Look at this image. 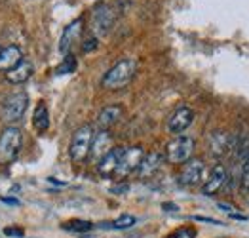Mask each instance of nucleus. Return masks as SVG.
<instances>
[{
	"label": "nucleus",
	"instance_id": "obj_21",
	"mask_svg": "<svg viewBox=\"0 0 249 238\" xmlns=\"http://www.w3.org/2000/svg\"><path fill=\"white\" fill-rule=\"evenodd\" d=\"M65 231H71V233H88L93 229V223L89 221H82V219H72V221H67L63 225Z\"/></svg>",
	"mask_w": 249,
	"mask_h": 238
},
{
	"label": "nucleus",
	"instance_id": "obj_31",
	"mask_svg": "<svg viewBox=\"0 0 249 238\" xmlns=\"http://www.w3.org/2000/svg\"><path fill=\"white\" fill-rule=\"evenodd\" d=\"M48 181H50V183H55V185H65L63 181H59V179H55V177H50Z\"/></svg>",
	"mask_w": 249,
	"mask_h": 238
},
{
	"label": "nucleus",
	"instance_id": "obj_18",
	"mask_svg": "<svg viewBox=\"0 0 249 238\" xmlns=\"http://www.w3.org/2000/svg\"><path fill=\"white\" fill-rule=\"evenodd\" d=\"M31 74H33V63L23 59L19 65L14 67L12 71L6 73V78H8V82H12V84H23V82H27V80L31 78Z\"/></svg>",
	"mask_w": 249,
	"mask_h": 238
},
{
	"label": "nucleus",
	"instance_id": "obj_17",
	"mask_svg": "<svg viewBox=\"0 0 249 238\" xmlns=\"http://www.w3.org/2000/svg\"><path fill=\"white\" fill-rule=\"evenodd\" d=\"M112 149H114V147H112V139H110L108 131H99V133L93 137V143H91V151H89V154L99 162L105 154L110 152Z\"/></svg>",
	"mask_w": 249,
	"mask_h": 238
},
{
	"label": "nucleus",
	"instance_id": "obj_29",
	"mask_svg": "<svg viewBox=\"0 0 249 238\" xmlns=\"http://www.w3.org/2000/svg\"><path fill=\"white\" fill-rule=\"evenodd\" d=\"M164 210H167V212H175V210H177V206H175V204H169V202H166V204H164Z\"/></svg>",
	"mask_w": 249,
	"mask_h": 238
},
{
	"label": "nucleus",
	"instance_id": "obj_25",
	"mask_svg": "<svg viewBox=\"0 0 249 238\" xmlns=\"http://www.w3.org/2000/svg\"><path fill=\"white\" fill-rule=\"evenodd\" d=\"M171 238H196V231L194 229H179Z\"/></svg>",
	"mask_w": 249,
	"mask_h": 238
},
{
	"label": "nucleus",
	"instance_id": "obj_28",
	"mask_svg": "<svg viewBox=\"0 0 249 238\" xmlns=\"http://www.w3.org/2000/svg\"><path fill=\"white\" fill-rule=\"evenodd\" d=\"M0 200H2L4 204H8V206H19L21 204L19 200H18V198H14V196H2Z\"/></svg>",
	"mask_w": 249,
	"mask_h": 238
},
{
	"label": "nucleus",
	"instance_id": "obj_22",
	"mask_svg": "<svg viewBox=\"0 0 249 238\" xmlns=\"http://www.w3.org/2000/svg\"><path fill=\"white\" fill-rule=\"evenodd\" d=\"M76 71V57L74 55H65L63 63L57 67V74H69V73H74Z\"/></svg>",
	"mask_w": 249,
	"mask_h": 238
},
{
	"label": "nucleus",
	"instance_id": "obj_2",
	"mask_svg": "<svg viewBox=\"0 0 249 238\" xmlns=\"http://www.w3.org/2000/svg\"><path fill=\"white\" fill-rule=\"evenodd\" d=\"M93 126L89 124H84L78 130L72 133V139H71V145H69V156L71 160L74 162H84L88 156H89V151H91V143H93Z\"/></svg>",
	"mask_w": 249,
	"mask_h": 238
},
{
	"label": "nucleus",
	"instance_id": "obj_19",
	"mask_svg": "<svg viewBox=\"0 0 249 238\" xmlns=\"http://www.w3.org/2000/svg\"><path fill=\"white\" fill-rule=\"evenodd\" d=\"M33 124L38 131H46L50 128V112H48V107L46 103L40 101L36 109H35V114H33Z\"/></svg>",
	"mask_w": 249,
	"mask_h": 238
},
{
	"label": "nucleus",
	"instance_id": "obj_5",
	"mask_svg": "<svg viewBox=\"0 0 249 238\" xmlns=\"http://www.w3.org/2000/svg\"><path fill=\"white\" fill-rule=\"evenodd\" d=\"M116 21V14L114 8L108 4H97L91 12V31L95 33V37H103L107 35L112 25Z\"/></svg>",
	"mask_w": 249,
	"mask_h": 238
},
{
	"label": "nucleus",
	"instance_id": "obj_10",
	"mask_svg": "<svg viewBox=\"0 0 249 238\" xmlns=\"http://www.w3.org/2000/svg\"><path fill=\"white\" fill-rule=\"evenodd\" d=\"M227 179H229L227 168H225L223 164H217V166L211 170L209 177L206 179V183L202 185V195H206V196L217 195V193H219V191L225 187Z\"/></svg>",
	"mask_w": 249,
	"mask_h": 238
},
{
	"label": "nucleus",
	"instance_id": "obj_30",
	"mask_svg": "<svg viewBox=\"0 0 249 238\" xmlns=\"http://www.w3.org/2000/svg\"><path fill=\"white\" fill-rule=\"evenodd\" d=\"M122 191H127V185H122V187H112V193H122Z\"/></svg>",
	"mask_w": 249,
	"mask_h": 238
},
{
	"label": "nucleus",
	"instance_id": "obj_26",
	"mask_svg": "<svg viewBox=\"0 0 249 238\" xmlns=\"http://www.w3.org/2000/svg\"><path fill=\"white\" fill-rule=\"evenodd\" d=\"M97 48V37H91V38H88L86 42H84L82 50L84 52H91V50H95Z\"/></svg>",
	"mask_w": 249,
	"mask_h": 238
},
{
	"label": "nucleus",
	"instance_id": "obj_15",
	"mask_svg": "<svg viewBox=\"0 0 249 238\" xmlns=\"http://www.w3.org/2000/svg\"><path fill=\"white\" fill-rule=\"evenodd\" d=\"M164 158H166V156L160 154V152H148V154H145V158L141 160V164H139V168H137V175H139L141 179H146V177L154 175V173L158 172V168L162 166Z\"/></svg>",
	"mask_w": 249,
	"mask_h": 238
},
{
	"label": "nucleus",
	"instance_id": "obj_8",
	"mask_svg": "<svg viewBox=\"0 0 249 238\" xmlns=\"http://www.w3.org/2000/svg\"><path fill=\"white\" fill-rule=\"evenodd\" d=\"M204 160L202 158H190L185 162L183 170H181V175H179V183L183 187H196L202 183L204 179Z\"/></svg>",
	"mask_w": 249,
	"mask_h": 238
},
{
	"label": "nucleus",
	"instance_id": "obj_14",
	"mask_svg": "<svg viewBox=\"0 0 249 238\" xmlns=\"http://www.w3.org/2000/svg\"><path fill=\"white\" fill-rule=\"evenodd\" d=\"M122 114H124V109L120 105H107L97 114V128L101 131H107L122 118Z\"/></svg>",
	"mask_w": 249,
	"mask_h": 238
},
{
	"label": "nucleus",
	"instance_id": "obj_24",
	"mask_svg": "<svg viewBox=\"0 0 249 238\" xmlns=\"http://www.w3.org/2000/svg\"><path fill=\"white\" fill-rule=\"evenodd\" d=\"M4 235H6V237H14V238H23L25 237V231L19 229V227H6V229H4Z\"/></svg>",
	"mask_w": 249,
	"mask_h": 238
},
{
	"label": "nucleus",
	"instance_id": "obj_6",
	"mask_svg": "<svg viewBox=\"0 0 249 238\" xmlns=\"http://www.w3.org/2000/svg\"><path fill=\"white\" fill-rule=\"evenodd\" d=\"M29 107V95L27 93H14L10 95L6 101H4V107H2V120L6 124H14V122H19L25 114V110Z\"/></svg>",
	"mask_w": 249,
	"mask_h": 238
},
{
	"label": "nucleus",
	"instance_id": "obj_23",
	"mask_svg": "<svg viewBox=\"0 0 249 238\" xmlns=\"http://www.w3.org/2000/svg\"><path fill=\"white\" fill-rule=\"evenodd\" d=\"M240 185L244 191H249V156L240 164Z\"/></svg>",
	"mask_w": 249,
	"mask_h": 238
},
{
	"label": "nucleus",
	"instance_id": "obj_3",
	"mask_svg": "<svg viewBox=\"0 0 249 238\" xmlns=\"http://www.w3.org/2000/svg\"><path fill=\"white\" fill-rule=\"evenodd\" d=\"M23 147V133L16 126H8L0 133V164L14 162Z\"/></svg>",
	"mask_w": 249,
	"mask_h": 238
},
{
	"label": "nucleus",
	"instance_id": "obj_1",
	"mask_svg": "<svg viewBox=\"0 0 249 238\" xmlns=\"http://www.w3.org/2000/svg\"><path fill=\"white\" fill-rule=\"evenodd\" d=\"M135 71H137V63L133 59H122L105 73V76L101 78V86L105 90H120L131 82V78L135 76Z\"/></svg>",
	"mask_w": 249,
	"mask_h": 238
},
{
	"label": "nucleus",
	"instance_id": "obj_27",
	"mask_svg": "<svg viewBox=\"0 0 249 238\" xmlns=\"http://www.w3.org/2000/svg\"><path fill=\"white\" fill-rule=\"evenodd\" d=\"M194 221H204V223H211V225H223L221 221H217V219H211V217H204V216H192Z\"/></svg>",
	"mask_w": 249,
	"mask_h": 238
},
{
	"label": "nucleus",
	"instance_id": "obj_13",
	"mask_svg": "<svg viewBox=\"0 0 249 238\" xmlns=\"http://www.w3.org/2000/svg\"><path fill=\"white\" fill-rule=\"evenodd\" d=\"M122 147H114L110 152H107L103 158L97 162V172L101 177H114L116 168H118V162H120V156H122Z\"/></svg>",
	"mask_w": 249,
	"mask_h": 238
},
{
	"label": "nucleus",
	"instance_id": "obj_9",
	"mask_svg": "<svg viewBox=\"0 0 249 238\" xmlns=\"http://www.w3.org/2000/svg\"><path fill=\"white\" fill-rule=\"evenodd\" d=\"M194 120V110L190 107H179L167 118V131L173 135H181Z\"/></svg>",
	"mask_w": 249,
	"mask_h": 238
},
{
	"label": "nucleus",
	"instance_id": "obj_32",
	"mask_svg": "<svg viewBox=\"0 0 249 238\" xmlns=\"http://www.w3.org/2000/svg\"><path fill=\"white\" fill-rule=\"evenodd\" d=\"M0 54H2V48H0Z\"/></svg>",
	"mask_w": 249,
	"mask_h": 238
},
{
	"label": "nucleus",
	"instance_id": "obj_7",
	"mask_svg": "<svg viewBox=\"0 0 249 238\" xmlns=\"http://www.w3.org/2000/svg\"><path fill=\"white\" fill-rule=\"evenodd\" d=\"M145 158V151L143 147H127L122 151V156H120V162H118V168H116V173L114 177L118 179H124L129 173L137 172L141 160Z\"/></svg>",
	"mask_w": 249,
	"mask_h": 238
},
{
	"label": "nucleus",
	"instance_id": "obj_4",
	"mask_svg": "<svg viewBox=\"0 0 249 238\" xmlns=\"http://www.w3.org/2000/svg\"><path fill=\"white\" fill-rule=\"evenodd\" d=\"M194 152V139L188 135H177L173 141H169L166 147V160L169 164H185L192 158Z\"/></svg>",
	"mask_w": 249,
	"mask_h": 238
},
{
	"label": "nucleus",
	"instance_id": "obj_16",
	"mask_svg": "<svg viewBox=\"0 0 249 238\" xmlns=\"http://www.w3.org/2000/svg\"><path fill=\"white\" fill-rule=\"evenodd\" d=\"M21 61H23V52H21V48H18V46H8V48H4L2 54H0V71L8 73V71H12L14 67L19 65Z\"/></svg>",
	"mask_w": 249,
	"mask_h": 238
},
{
	"label": "nucleus",
	"instance_id": "obj_20",
	"mask_svg": "<svg viewBox=\"0 0 249 238\" xmlns=\"http://www.w3.org/2000/svg\"><path fill=\"white\" fill-rule=\"evenodd\" d=\"M135 217L129 216V214H124V216H120L118 219H114L112 223H103L101 227L103 229H114V231H124V229H129V227H133L135 225Z\"/></svg>",
	"mask_w": 249,
	"mask_h": 238
},
{
	"label": "nucleus",
	"instance_id": "obj_11",
	"mask_svg": "<svg viewBox=\"0 0 249 238\" xmlns=\"http://www.w3.org/2000/svg\"><path fill=\"white\" fill-rule=\"evenodd\" d=\"M82 25L84 21L78 18V19H74V21L69 23L65 27V31H63L61 35V40H59V52L61 54L69 55V52L72 50V46L80 40V37H82Z\"/></svg>",
	"mask_w": 249,
	"mask_h": 238
},
{
	"label": "nucleus",
	"instance_id": "obj_12",
	"mask_svg": "<svg viewBox=\"0 0 249 238\" xmlns=\"http://www.w3.org/2000/svg\"><path fill=\"white\" fill-rule=\"evenodd\" d=\"M234 147H236L234 137L229 135V133H225V131H215V133L209 137V152H211L213 156H217V158L227 156Z\"/></svg>",
	"mask_w": 249,
	"mask_h": 238
}]
</instances>
